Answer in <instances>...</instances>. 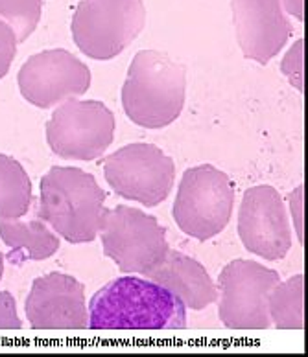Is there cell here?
<instances>
[{"label":"cell","mask_w":308,"mask_h":357,"mask_svg":"<svg viewBox=\"0 0 308 357\" xmlns=\"http://www.w3.org/2000/svg\"><path fill=\"white\" fill-rule=\"evenodd\" d=\"M186 94V74L163 52L135 54L122 87L124 112L133 123L161 129L179 118Z\"/></svg>","instance_id":"cell-3"},{"label":"cell","mask_w":308,"mask_h":357,"mask_svg":"<svg viewBox=\"0 0 308 357\" xmlns=\"http://www.w3.org/2000/svg\"><path fill=\"white\" fill-rule=\"evenodd\" d=\"M105 212V192L80 168L54 166L41 178L37 214L68 243L96 240Z\"/></svg>","instance_id":"cell-2"},{"label":"cell","mask_w":308,"mask_h":357,"mask_svg":"<svg viewBox=\"0 0 308 357\" xmlns=\"http://www.w3.org/2000/svg\"><path fill=\"white\" fill-rule=\"evenodd\" d=\"M281 280L277 271L253 260H233L218 276V313L231 330H266L272 326L267 296Z\"/></svg>","instance_id":"cell-9"},{"label":"cell","mask_w":308,"mask_h":357,"mask_svg":"<svg viewBox=\"0 0 308 357\" xmlns=\"http://www.w3.org/2000/svg\"><path fill=\"white\" fill-rule=\"evenodd\" d=\"M17 36L10 24L0 19V79L8 74L17 54Z\"/></svg>","instance_id":"cell-20"},{"label":"cell","mask_w":308,"mask_h":357,"mask_svg":"<svg viewBox=\"0 0 308 357\" xmlns=\"http://www.w3.org/2000/svg\"><path fill=\"white\" fill-rule=\"evenodd\" d=\"M41 11L43 0H0V19L13 28L19 43L34 33L41 21Z\"/></svg>","instance_id":"cell-18"},{"label":"cell","mask_w":308,"mask_h":357,"mask_svg":"<svg viewBox=\"0 0 308 357\" xmlns=\"http://www.w3.org/2000/svg\"><path fill=\"white\" fill-rule=\"evenodd\" d=\"M0 238L10 247L8 260L15 266L24 261L47 260L59 250V236L37 214L28 221L0 218Z\"/></svg>","instance_id":"cell-15"},{"label":"cell","mask_w":308,"mask_h":357,"mask_svg":"<svg viewBox=\"0 0 308 357\" xmlns=\"http://www.w3.org/2000/svg\"><path fill=\"white\" fill-rule=\"evenodd\" d=\"M22 321L17 315L15 298L8 291H0V330H21Z\"/></svg>","instance_id":"cell-21"},{"label":"cell","mask_w":308,"mask_h":357,"mask_svg":"<svg viewBox=\"0 0 308 357\" xmlns=\"http://www.w3.org/2000/svg\"><path fill=\"white\" fill-rule=\"evenodd\" d=\"M303 39H298L293 43V46L286 52L283 63H281V70H283L284 77L292 83L293 87L299 92L305 91L303 85Z\"/></svg>","instance_id":"cell-19"},{"label":"cell","mask_w":308,"mask_h":357,"mask_svg":"<svg viewBox=\"0 0 308 357\" xmlns=\"http://www.w3.org/2000/svg\"><path fill=\"white\" fill-rule=\"evenodd\" d=\"M103 175L124 199L157 206L172 192L175 164L154 144H129L103 160Z\"/></svg>","instance_id":"cell-7"},{"label":"cell","mask_w":308,"mask_h":357,"mask_svg":"<svg viewBox=\"0 0 308 357\" xmlns=\"http://www.w3.org/2000/svg\"><path fill=\"white\" fill-rule=\"evenodd\" d=\"M283 10H286L290 15H293L298 21H303V0H281Z\"/></svg>","instance_id":"cell-23"},{"label":"cell","mask_w":308,"mask_h":357,"mask_svg":"<svg viewBox=\"0 0 308 357\" xmlns=\"http://www.w3.org/2000/svg\"><path fill=\"white\" fill-rule=\"evenodd\" d=\"M17 83L31 105L50 109L83 96L91 87V70L68 50L54 48L31 56L19 70Z\"/></svg>","instance_id":"cell-10"},{"label":"cell","mask_w":308,"mask_h":357,"mask_svg":"<svg viewBox=\"0 0 308 357\" xmlns=\"http://www.w3.org/2000/svg\"><path fill=\"white\" fill-rule=\"evenodd\" d=\"M186 324V306L154 280L120 276L91 298V330H179Z\"/></svg>","instance_id":"cell-1"},{"label":"cell","mask_w":308,"mask_h":357,"mask_svg":"<svg viewBox=\"0 0 308 357\" xmlns=\"http://www.w3.org/2000/svg\"><path fill=\"white\" fill-rule=\"evenodd\" d=\"M146 24L142 0H82L72 15V37L85 56L108 61L122 54Z\"/></svg>","instance_id":"cell-4"},{"label":"cell","mask_w":308,"mask_h":357,"mask_svg":"<svg viewBox=\"0 0 308 357\" xmlns=\"http://www.w3.org/2000/svg\"><path fill=\"white\" fill-rule=\"evenodd\" d=\"M2 273H4V256L0 252V280H2Z\"/></svg>","instance_id":"cell-24"},{"label":"cell","mask_w":308,"mask_h":357,"mask_svg":"<svg viewBox=\"0 0 308 357\" xmlns=\"http://www.w3.org/2000/svg\"><path fill=\"white\" fill-rule=\"evenodd\" d=\"M142 276L172 291L190 310L200 312L218 301V289L205 267L179 250H166L165 258Z\"/></svg>","instance_id":"cell-14"},{"label":"cell","mask_w":308,"mask_h":357,"mask_svg":"<svg viewBox=\"0 0 308 357\" xmlns=\"http://www.w3.org/2000/svg\"><path fill=\"white\" fill-rule=\"evenodd\" d=\"M231 10L242 54L261 65L283 50L293 31L281 0H231Z\"/></svg>","instance_id":"cell-13"},{"label":"cell","mask_w":308,"mask_h":357,"mask_svg":"<svg viewBox=\"0 0 308 357\" xmlns=\"http://www.w3.org/2000/svg\"><path fill=\"white\" fill-rule=\"evenodd\" d=\"M235 186L231 178L212 164L186 169L174 203V220L190 238L207 241L231 221Z\"/></svg>","instance_id":"cell-5"},{"label":"cell","mask_w":308,"mask_h":357,"mask_svg":"<svg viewBox=\"0 0 308 357\" xmlns=\"http://www.w3.org/2000/svg\"><path fill=\"white\" fill-rule=\"evenodd\" d=\"M31 203V181L21 162L0 153V218H22L30 212Z\"/></svg>","instance_id":"cell-16"},{"label":"cell","mask_w":308,"mask_h":357,"mask_svg":"<svg viewBox=\"0 0 308 357\" xmlns=\"http://www.w3.org/2000/svg\"><path fill=\"white\" fill-rule=\"evenodd\" d=\"M24 310L34 330L89 328L85 287L65 273H50L34 280Z\"/></svg>","instance_id":"cell-12"},{"label":"cell","mask_w":308,"mask_h":357,"mask_svg":"<svg viewBox=\"0 0 308 357\" xmlns=\"http://www.w3.org/2000/svg\"><path fill=\"white\" fill-rule=\"evenodd\" d=\"M242 245L264 260H283L292 249V223L277 190L267 184L244 194L238 212Z\"/></svg>","instance_id":"cell-11"},{"label":"cell","mask_w":308,"mask_h":357,"mask_svg":"<svg viewBox=\"0 0 308 357\" xmlns=\"http://www.w3.org/2000/svg\"><path fill=\"white\" fill-rule=\"evenodd\" d=\"M103 255L126 275H146L154 269L170 249L166 229L154 215L131 206H117L103 212L100 223Z\"/></svg>","instance_id":"cell-6"},{"label":"cell","mask_w":308,"mask_h":357,"mask_svg":"<svg viewBox=\"0 0 308 357\" xmlns=\"http://www.w3.org/2000/svg\"><path fill=\"white\" fill-rule=\"evenodd\" d=\"M267 312L272 324L279 330H303L305 328V278L295 275L275 284L267 296Z\"/></svg>","instance_id":"cell-17"},{"label":"cell","mask_w":308,"mask_h":357,"mask_svg":"<svg viewBox=\"0 0 308 357\" xmlns=\"http://www.w3.org/2000/svg\"><path fill=\"white\" fill-rule=\"evenodd\" d=\"M115 126V114L105 103L68 100L48 120V146L67 160H94L113 144Z\"/></svg>","instance_id":"cell-8"},{"label":"cell","mask_w":308,"mask_h":357,"mask_svg":"<svg viewBox=\"0 0 308 357\" xmlns=\"http://www.w3.org/2000/svg\"><path fill=\"white\" fill-rule=\"evenodd\" d=\"M303 186H298L292 194L288 195V206H290V218L293 220L295 227V234H298L299 243H305V232H303Z\"/></svg>","instance_id":"cell-22"}]
</instances>
